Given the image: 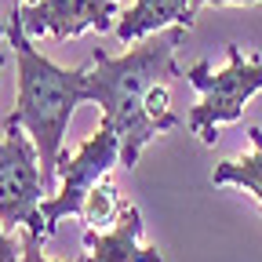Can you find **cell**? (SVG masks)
<instances>
[{
	"instance_id": "6da1fadb",
	"label": "cell",
	"mask_w": 262,
	"mask_h": 262,
	"mask_svg": "<svg viewBox=\"0 0 262 262\" xmlns=\"http://www.w3.org/2000/svg\"><path fill=\"white\" fill-rule=\"evenodd\" d=\"M186 26H168L149 37L135 40L127 55L113 58L102 48L91 51L95 70L88 77L91 102L102 106V120L120 139V164L131 171L139 164V153L149 139L160 135V124L149 113V98L160 84L186 77L175 66V48L186 40Z\"/></svg>"
},
{
	"instance_id": "7a4b0ae2",
	"label": "cell",
	"mask_w": 262,
	"mask_h": 262,
	"mask_svg": "<svg viewBox=\"0 0 262 262\" xmlns=\"http://www.w3.org/2000/svg\"><path fill=\"white\" fill-rule=\"evenodd\" d=\"M8 40L15 48V66H18V102L8 117V124H22L29 131L33 146L40 153V171L44 186L51 193L58 160H62V139L70 131L73 110L80 102H91L88 95V70H62L51 58H44L33 48L26 22H22V4L11 8V26Z\"/></svg>"
},
{
	"instance_id": "3957f363",
	"label": "cell",
	"mask_w": 262,
	"mask_h": 262,
	"mask_svg": "<svg viewBox=\"0 0 262 262\" xmlns=\"http://www.w3.org/2000/svg\"><path fill=\"white\" fill-rule=\"evenodd\" d=\"M226 55H229V66L222 73H211V62L201 58L186 70V80L201 91V106L189 110V131L204 146H215L219 142V124H229V120H241L248 98L255 91H262V62L258 55H244L237 44H226Z\"/></svg>"
},
{
	"instance_id": "277c9868",
	"label": "cell",
	"mask_w": 262,
	"mask_h": 262,
	"mask_svg": "<svg viewBox=\"0 0 262 262\" xmlns=\"http://www.w3.org/2000/svg\"><path fill=\"white\" fill-rule=\"evenodd\" d=\"M44 193L48 186L40 171V153L33 146L29 131H22V124L4 120V139H0V222L8 229L26 226L48 241L44 215H40Z\"/></svg>"
},
{
	"instance_id": "5b68a950",
	"label": "cell",
	"mask_w": 262,
	"mask_h": 262,
	"mask_svg": "<svg viewBox=\"0 0 262 262\" xmlns=\"http://www.w3.org/2000/svg\"><path fill=\"white\" fill-rule=\"evenodd\" d=\"M113 164H120V139L117 131L102 120L98 131L73 153L58 160V179L62 186L40 201V215H44V233L55 237V229L66 215H80L88 193L95 189V182H102L110 175Z\"/></svg>"
},
{
	"instance_id": "8992f818",
	"label": "cell",
	"mask_w": 262,
	"mask_h": 262,
	"mask_svg": "<svg viewBox=\"0 0 262 262\" xmlns=\"http://www.w3.org/2000/svg\"><path fill=\"white\" fill-rule=\"evenodd\" d=\"M117 18V0H37V4H22V22L29 37L51 33L58 40L80 37L84 29L106 33Z\"/></svg>"
},
{
	"instance_id": "52a82bcc",
	"label": "cell",
	"mask_w": 262,
	"mask_h": 262,
	"mask_svg": "<svg viewBox=\"0 0 262 262\" xmlns=\"http://www.w3.org/2000/svg\"><path fill=\"white\" fill-rule=\"evenodd\" d=\"M142 211L135 204H124L110 229H88L84 255L88 262H164L157 248H142Z\"/></svg>"
},
{
	"instance_id": "ba28073f",
	"label": "cell",
	"mask_w": 262,
	"mask_h": 262,
	"mask_svg": "<svg viewBox=\"0 0 262 262\" xmlns=\"http://www.w3.org/2000/svg\"><path fill=\"white\" fill-rule=\"evenodd\" d=\"M196 11L189 8V0H135L117 22V37L124 44H135L142 37L157 29H168V26H186L193 29Z\"/></svg>"
},
{
	"instance_id": "9c48e42d",
	"label": "cell",
	"mask_w": 262,
	"mask_h": 262,
	"mask_svg": "<svg viewBox=\"0 0 262 262\" xmlns=\"http://www.w3.org/2000/svg\"><path fill=\"white\" fill-rule=\"evenodd\" d=\"M248 139H251V153L215 164L211 182L215 186H244L248 193L258 196V211H262V127H248Z\"/></svg>"
},
{
	"instance_id": "30bf717a",
	"label": "cell",
	"mask_w": 262,
	"mask_h": 262,
	"mask_svg": "<svg viewBox=\"0 0 262 262\" xmlns=\"http://www.w3.org/2000/svg\"><path fill=\"white\" fill-rule=\"evenodd\" d=\"M120 208H124V204L117 201V189H113V182H110V179H102V182H95V189L88 193L80 219L88 222V229H106L110 222H117Z\"/></svg>"
},
{
	"instance_id": "8fae6325",
	"label": "cell",
	"mask_w": 262,
	"mask_h": 262,
	"mask_svg": "<svg viewBox=\"0 0 262 262\" xmlns=\"http://www.w3.org/2000/svg\"><path fill=\"white\" fill-rule=\"evenodd\" d=\"M40 233H33V229H26V241H22V262H51V258H44V251H40ZM66 262H88V255H77V258H66Z\"/></svg>"
},
{
	"instance_id": "7c38bea8",
	"label": "cell",
	"mask_w": 262,
	"mask_h": 262,
	"mask_svg": "<svg viewBox=\"0 0 262 262\" xmlns=\"http://www.w3.org/2000/svg\"><path fill=\"white\" fill-rule=\"evenodd\" d=\"M0 262H22V248L4 233V222H0Z\"/></svg>"
},
{
	"instance_id": "4fadbf2b",
	"label": "cell",
	"mask_w": 262,
	"mask_h": 262,
	"mask_svg": "<svg viewBox=\"0 0 262 262\" xmlns=\"http://www.w3.org/2000/svg\"><path fill=\"white\" fill-rule=\"evenodd\" d=\"M222 4H262V0H189L193 11H201V8H222Z\"/></svg>"
},
{
	"instance_id": "5bb4252c",
	"label": "cell",
	"mask_w": 262,
	"mask_h": 262,
	"mask_svg": "<svg viewBox=\"0 0 262 262\" xmlns=\"http://www.w3.org/2000/svg\"><path fill=\"white\" fill-rule=\"evenodd\" d=\"M0 66H4V48H0Z\"/></svg>"
},
{
	"instance_id": "9a60e30c",
	"label": "cell",
	"mask_w": 262,
	"mask_h": 262,
	"mask_svg": "<svg viewBox=\"0 0 262 262\" xmlns=\"http://www.w3.org/2000/svg\"><path fill=\"white\" fill-rule=\"evenodd\" d=\"M22 4H29V0H22Z\"/></svg>"
},
{
	"instance_id": "2e32d148",
	"label": "cell",
	"mask_w": 262,
	"mask_h": 262,
	"mask_svg": "<svg viewBox=\"0 0 262 262\" xmlns=\"http://www.w3.org/2000/svg\"><path fill=\"white\" fill-rule=\"evenodd\" d=\"M0 33H4V26H0Z\"/></svg>"
}]
</instances>
